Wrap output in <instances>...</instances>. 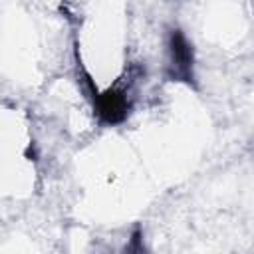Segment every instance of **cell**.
Wrapping results in <instances>:
<instances>
[{"instance_id":"7a4b0ae2","label":"cell","mask_w":254,"mask_h":254,"mask_svg":"<svg viewBox=\"0 0 254 254\" xmlns=\"http://www.w3.org/2000/svg\"><path fill=\"white\" fill-rule=\"evenodd\" d=\"M163 73L173 83L198 89L196 83V52L192 40L181 26H169L165 30V65Z\"/></svg>"},{"instance_id":"3957f363","label":"cell","mask_w":254,"mask_h":254,"mask_svg":"<svg viewBox=\"0 0 254 254\" xmlns=\"http://www.w3.org/2000/svg\"><path fill=\"white\" fill-rule=\"evenodd\" d=\"M123 254H149L147 244H145V234L141 224H135L129 232V238L123 246Z\"/></svg>"},{"instance_id":"6da1fadb","label":"cell","mask_w":254,"mask_h":254,"mask_svg":"<svg viewBox=\"0 0 254 254\" xmlns=\"http://www.w3.org/2000/svg\"><path fill=\"white\" fill-rule=\"evenodd\" d=\"M73 67H75V77L77 83L91 107V113L97 121L99 127H117L127 121V117L133 111L135 105V83L141 77V67L139 65H129L125 67L123 75H119L113 85L99 89L95 83L93 75L85 67L81 54H79V44L73 40Z\"/></svg>"}]
</instances>
